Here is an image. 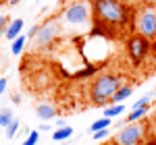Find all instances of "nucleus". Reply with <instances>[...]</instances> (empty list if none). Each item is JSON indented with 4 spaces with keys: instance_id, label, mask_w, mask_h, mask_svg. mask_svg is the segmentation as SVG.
I'll use <instances>...</instances> for the list:
<instances>
[{
    "instance_id": "1",
    "label": "nucleus",
    "mask_w": 156,
    "mask_h": 145,
    "mask_svg": "<svg viewBox=\"0 0 156 145\" xmlns=\"http://www.w3.org/2000/svg\"><path fill=\"white\" fill-rule=\"evenodd\" d=\"M94 17L100 25H125L129 21V8L123 0H92Z\"/></svg>"
},
{
    "instance_id": "2",
    "label": "nucleus",
    "mask_w": 156,
    "mask_h": 145,
    "mask_svg": "<svg viewBox=\"0 0 156 145\" xmlns=\"http://www.w3.org/2000/svg\"><path fill=\"white\" fill-rule=\"evenodd\" d=\"M121 87H123V77L112 75V72H102L94 79V83L90 87V99L94 106H104L112 99V96Z\"/></svg>"
},
{
    "instance_id": "3",
    "label": "nucleus",
    "mask_w": 156,
    "mask_h": 145,
    "mask_svg": "<svg viewBox=\"0 0 156 145\" xmlns=\"http://www.w3.org/2000/svg\"><path fill=\"white\" fill-rule=\"evenodd\" d=\"M92 2L90 0H73L60 12L58 23L69 29H85L92 23Z\"/></svg>"
},
{
    "instance_id": "4",
    "label": "nucleus",
    "mask_w": 156,
    "mask_h": 145,
    "mask_svg": "<svg viewBox=\"0 0 156 145\" xmlns=\"http://www.w3.org/2000/svg\"><path fill=\"white\" fill-rule=\"evenodd\" d=\"M135 31L137 35H144L148 39L156 37V6H142V11L135 17Z\"/></svg>"
},
{
    "instance_id": "5",
    "label": "nucleus",
    "mask_w": 156,
    "mask_h": 145,
    "mask_svg": "<svg viewBox=\"0 0 156 145\" xmlns=\"http://www.w3.org/2000/svg\"><path fill=\"white\" fill-rule=\"evenodd\" d=\"M60 33V23L56 19H48L46 23L40 25V29H37V33L31 37V48L34 50H42L50 46Z\"/></svg>"
},
{
    "instance_id": "6",
    "label": "nucleus",
    "mask_w": 156,
    "mask_h": 145,
    "mask_svg": "<svg viewBox=\"0 0 156 145\" xmlns=\"http://www.w3.org/2000/svg\"><path fill=\"white\" fill-rule=\"evenodd\" d=\"M146 139V126L144 122H131L119 129L115 135V145H140Z\"/></svg>"
},
{
    "instance_id": "7",
    "label": "nucleus",
    "mask_w": 156,
    "mask_h": 145,
    "mask_svg": "<svg viewBox=\"0 0 156 145\" xmlns=\"http://www.w3.org/2000/svg\"><path fill=\"white\" fill-rule=\"evenodd\" d=\"M127 54H129V58L133 60V64L137 66V64H142L144 58L150 54V39L144 35H131L127 39Z\"/></svg>"
},
{
    "instance_id": "8",
    "label": "nucleus",
    "mask_w": 156,
    "mask_h": 145,
    "mask_svg": "<svg viewBox=\"0 0 156 145\" xmlns=\"http://www.w3.org/2000/svg\"><path fill=\"white\" fill-rule=\"evenodd\" d=\"M36 112H37V118H42V120H52V118L56 116V108H54V104H50V102L37 104Z\"/></svg>"
},
{
    "instance_id": "9",
    "label": "nucleus",
    "mask_w": 156,
    "mask_h": 145,
    "mask_svg": "<svg viewBox=\"0 0 156 145\" xmlns=\"http://www.w3.org/2000/svg\"><path fill=\"white\" fill-rule=\"evenodd\" d=\"M21 29H23V19H15V21H11V25L6 27L4 37H6V39H11V42H15L17 37L21 35Z\"/></svg>"
},
{
    "instance_id": "10",
    "label": "nucleus",
    "mask_w": 156,
    "mask_h": 145,
    "mask_svg": "<svg viewBox=\"0 0 156 145\" xmlns=\"http://www.w3.org/2000/svg\"><path fill=\"white\" fill-rule=\"evenodd\" d=\"M71 135H73V129H71V126H62V129H56V131H54L52 141H54V143H65Z\"/></svg>"
},
{
    "instance_id": "11",
    "label": "nucleus",
    "mask_w": 156,
    "mask_h": 145,
    "mask_svg": "<svg viewBox=\"0 0 156 145\" xmlns=\"http://www.w3.org/2000/svg\"><path fill=\"white\" fill-rule=\"evenodd\" d=\"M131 91H133V89L129 87V85H123L119 91H117V93L112 96V99H110V102H115V104H121L123 99H127V97L131 96Z\"/></svg>"
},
{
    "instance_id": "12",
    "label": "nucleus",
    "mask_w": 156,
    "mask_h": 145,
    "mask_svg": "<svg viewBox=\"0 0 156 145\" xmlns=\"http://www.w3.org/2000/svg\"><path fill=\"white\" fill-rule=\"evenodd\" d=\"M12 120H15V118H12V112L9 108L0 112V126H2V129H9L12 124Z\"/></svg>"
},
{
    "instance_id": "13",
    "label": "nucleus",
    "mask_w": 156,
    "mask_h": 145,
    "mask_svg": "<svg viewBox=\"0 0 156 145\" xmlns=\"http://www.w3.org/2000/svg\"><path fill=\"white\" fill-rule=\"evenodd\" d=\"M123 112H125V106H123V104H115V106H108V108L104 110V116H106V118H112V116H119Z\"/></svg>"
},
{
    "instance_id": "14",
    "label": "nucleus",
    "mask_w": 156,
    "mask_h": 145,
    "mask_svg": "<svg viewBox=\"0 0 156 145\" xmlns=\"http://www.w3.org/2000/svg\"><path fill=\"white\" fill-rule=\"evenodd\" d=\"M110 122H112V120L104 116V118H100V120H96L94 124H92V131H94V133H96V131H104V129L110 126Z\"/></svg>"
},
{
    "instance_id": "15",
    "label": "nucleus",
    "mask_w": 156,
    "mask_h": 145,
    "mask_svg": "<svg viewBox=\"0 0 156 145\" xmlns=\"http://www.w3.org/2000/svg\"><path fill=\"white\" fill-rule=\"evenodd\" d=\"M25 39H27V35H19L15 42H12V54H21V50H23V46H25Z\"/></svg>"
},
{
    "instance_id": "16",
    "label": "nucleus",
    "mask_w": 156,
    "mask_h": 145,
    "mask_svg": "<svg viewBox=\"0 0 156 145\" xmlns=\"http://www.w3.org/2000/svg\"><path fill=\"white\" fill-rule=\"evenodd\" d=\"M37 141H40V131H29V135H27V139L23 141V145H37Z\"/></svg>"
},
{
    "instance_id": "17",
    "label": "nucleus",
    "mask_w": 156,
    "mask_h": 145,
    "mask_svg": "<svg viewBox=\"0 0 156 145\" xmlns=\"http://www.w3.org/2000/svg\"><path fill=\"white\" fill-rule=\"evenodd\" d=\"M152 96L154 93H148V96H144V97H140L135 104H133V110L135 108H148V104H150V99H152Z\"/></svg>"
},
{
    "instance_id": "18",
    "label": "nucleus",
    "mask_w": 156,
    "mask_h": 145,
    "mask_svg": "<svg viewBox=\"0 0 156 145\" xmlns=\"http://www.w3.org/2000/svg\"><path fill=\"white\" fill-rule=\"evenodd\" d=\"M17 131H19V120L15 118V120H12V124L6 129V137H9V139H12V137L17 135Z\"/></svg>"
},
{
    "instance_id": "19",
    "label": "nucleus",
    "mask_w": 156,
    "mask_h": 145,
    "mask_svg": "<svg viewBox=\"0 0 156 145\" xmlns=\"http://www.w3.org/2000/svg\"><path fill=\"white\" fill-rule=\"evenodd\" d=\"M92 72H96V69L94 66H87V69H83V71H79V72H75V77H87V75H92Z\"/></svg>"
},
{
    "instance_id": "20",
    "label": "nucleus",
    "mask_w": 156,
    "mask_h": 145,
    "mask_svg": "<svg viewBox=\"0 0 156 145\" xmlns=\"http://www.w3.org/2000/svg\"><path fill=\"white\" fill-rule=\"evenodd\" d=\"M92 137H94V141H102L104 137H108V129H104V131H96Z\"/></svg>"
},
{
    "instance_id": "21",
    "label": "nucleus",
    "mask_w": 156,
    "mask_h": 145,
    "mask_svg": "<svg viewBox=\"0 0 156 145\" xmlns=\"http://www.w3.org/2000/svg\"><path fill=\"white\" fill-rule=\"evenodd\" d=\"M9 19L4 17V15H0V31H6V27H9Z\"/></svg>"
},
{
    "instance_id": "22",
    "label": "nucleus",
    "mask_w": 156,
    "mask_h": 145,
    "mask_svg": "<svg viewBox=\"0 0 156 145\" xmlns=\"http://www.w3.org/2000/svg\"><path fill=\"white\" fill-rule=\"evenodd\" d=\"M123 2H125L127 6H137V4H142L144 0H123Z\"/></svg>"
},
{
    "instance_id": "23",
    "label": "nucleus",
    "mask_w": 156,
    "mask_h": 145,
    "mask_svg": "<svg viewBox=\"0 0 156 145\" xmlns=\"http://www.w3.org/2000/svg\"><path fill=\"white\" fill-rule=\"evenodd\" d=\"M4 89H6V79L0 77V93H4Z\"/></svg>"
},
{
    "instance_id": "24",
    "label": "nucleus",
    "mask_w": 156,
    "mask_h": 145,
    "mask_svg": "<svg viewBox=\"0 0 156 145\" xmlns=\"http://www.w3.org/2000/svg\"><path fill=\"white\" fill-rule=\"evenodd\" d=\"M62 126H67V124H65L62 118H58V120H56V129H62Z\"/></svg>"
},
{
    "instance_id": "25",
    "label": "nucleus",
    "mask_w": 156,
    "mask_h": 145,
    "mask_svg": "<svg viewBox=\"0 0 156 145\" xmlns=\"http://www.w3.org/2000/svg\"><path fill=\"white\" fill-rule=\"evenodd\" d=\"M144 4H148V6H156V0H144Z\"/></svg>"
},
{
    "instance_id": "26",
    "label": "nucleus",
    "mask_w": 156,
    "mask_h": 145,
    "mask_svg": "<svg viewBox=\"0 0 156 145\" xmlns=\"http://www.w3.org/2000/svg\"><path fill=\"white\" fill-rule=\"evenodd\" d=\"M19 99H21V97H19V93H12V102H15V104H19Z\"/></svg>"
},
{
    "instance_id": "27",
    "label": "nucleus",
    "mask_w": 156,
    "mask_h": 145,
    "mask_svg": "<svg viewBox=\"0 0 156 145\" xmlns=\"http://www.w3.org/2000/svg\"><path fill=\"white\" fill-rule=\"evenodd\" d=\"M58 145H67V141H65V143H58Z\"/></svg>"
},
{
    "instance_id": "28",
    "label": "nucleus",
    "mask_w": 156,
    "mask_h": 145,
    "mask_svg": "<svg viewBox=\"0 0 156 145\" xmlns=\"http://www.w3.org/2000/svg\"><path fill=\"white\" fill-rule=\"evenodd\" d=\"M108 145H115V143H108Z\"/></svg>"
},
{
    "instance_id": "29",
    "label": "nucleus",
    "mask_w": 156,
    "mask_h": 145,
    "mask_svg": "<svg viewBox=\"0 0 156 145\" xmlns=\"http://www.w3.org/2000/svg\"><path fill=\"white\" fill-rule=\"evenodd\" d=\"M0 71H2V69H0Z\"/></svg>"
}]
</instances>
